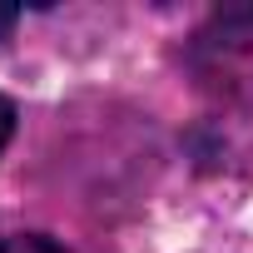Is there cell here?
<instances>
[{"instance_id": "obj_1", "label": "cell", "mask_w": 253, "mask_h": 253, "mask_svg": "<svg viewBox=\"0 0 253 253\" xmlns=\"http://www.w3.org/2000/svg\"><path fill=\"white\" fill-rule=\"evenodd\" d=\"M189 75L223 104H253V0L213 10L189 40Z\"/></svg>"}, {"instance_id": "obj_2", "label": "cell", "mask_w": 253, "mask_h": 253, "mask_svg": "<svg viewBox=\"0 0 253 253\" xmlns=\"http://www.w3.org/2000/svg\"><path fill=\"white\" fill-rule=\"evenodd\" d=\"M0 253H65V248L45 233H10V238H0Z\"/></svg>"}, {"instance_id": "obj_3", "label": "cell", "mask_w": 253, "mask_h": 253, "mask_svg": "<svg viewBox=\"0 0 253 253\" xmlns=\"http://www.w3.org/2000/svg\"><path fill=\"white\" fill-rule=\"evenodd\" d=\"M15 119H20V114H15V99L0 94V154H5V144L15 139Z\"/></svg>"}, {"instance_id": "obj_4", "label": "cell", "mask_w": 253, "mask_h": 253, "mask_svg": "<svg viewBox=\"0 0 253 253\" xmlns=\"http://www.w3.org/2000/svg\"><path fill=\"white\" fill-rule=\"evenodd\" d=\"M15 20H20V10H0V35H5V30H10Z\"/></svg>"}]
</instances>
